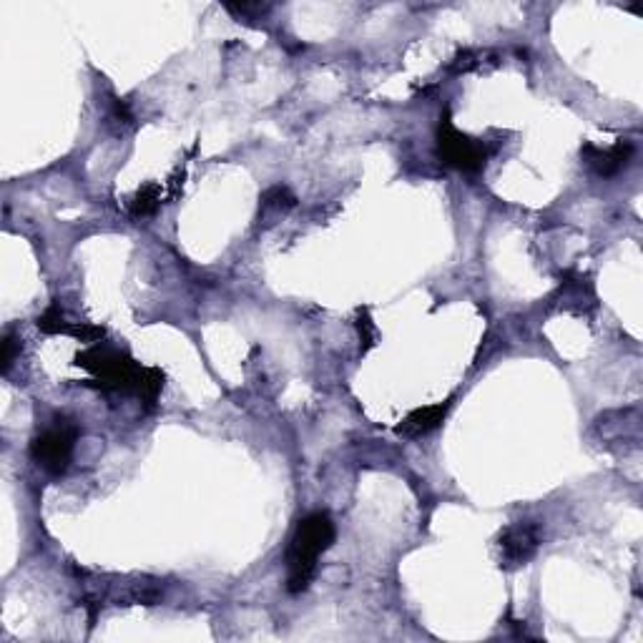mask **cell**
<instances>
[{
    "label": "cell",
    "instance_id": "8",
    "mask_svg": "<svg viewBox=\"0 0 643 643\" xmlns=\"http://www.w3.org/2000/svg\"><path fill=\"white\" fill-rule=\"evenodd\" d=\"M262 211L267 214V211H272V214H279V211H289L294 209V204H297V199H294L292 191L287 189V186H272V189H267L262 194Z\"/></svg>",
    "mask_w": 643,
    "mask_h": 643
},
{
    "label": "cell",
    "instance_id": "1",
    "mask_svg": "<svg viewBox=\"0 0 643 643\" xmlns=\"http://www.w3.org/2000/svg\"><path fill=\"white\" fill-rule=\"evenodd\" d=\"M335 523L327 513H312L299 520L292 541L287 548V591H307L312 578L317 576V563L335 543Z\"/></svg>",
    "mask_w": 643,
    "mask_h": 643
},
{
    "label": "cell",
    "instance_id": "10",
    "mask_svg": "<svg viewBox=\"0 0 643 643\" xmlns=\"http://www.w3.org/2000/svg\"><path fill=\"white\" fill-rule=\"evenodd\" d=\"M156 206H159V189H156L154 184L144 186V189L134 196V201H131V214H134V217H146V214L156 211Z\"/></svg>",
    "mask_w": 643,
    "mask_h": 643
},
{
    "label": "cell",
    "instance_id": "12",
    "mask_svg": "<svg viewBox=\"0 0 643 643\" xmlns=\"http://www.w3.org/2000/svg\"><path fill=\"white\" fill-rule=\"evenodd\" d=\"M16 350H18L16 337H13V335L3 337V357H0V370H3V375H6V372L11 370L13 357H16Z\"/></svg>",
    "mask_w": 643,
    "mask_h": 643
},
{
    "label": "cell",
    "instance_id": "5",
    "mask_svg": "<svg viewBox=\"0 0 643 643\" xmlns=\"http://www.w3.org/2000/svg\"><path fill=\"white\" fill-rule=\"evenodd\" d=\"M543 543L541 525L530 523V520H520V523L508 525L500 533L498 541V556L503 568H520L538 553Z\"/></svg>",
    "mask_w": 643,
    "mask_h": 643
},
{
    "label": "cell",
    "instance_id": "2",
    "mask_svg": "<svg viewBox=\"0 0 643 643\" xmlns=\"http://www.w3.org/2000/svg\"><path fill=\"white\" fill-rule=\"evenodd\" d=\"M76 365L93 372L98 387L106 392H139L141 375H144V367L136 365L134 360L116 350H103V347H93L78 355Z\"/></svg>",
    "mask_w": 643,
    "mask_h": 643
},
{
    "label": "cell",
    "instance_id": "9",
    "mask_svg": "<svg viewBox=\"0 0 643 643\" xmlns=\"http://www.w3.org/2000/svg\"><path fill=\"white\" fill-rule=\"evenodd\" d=\"M38 330L46 332V335H58V332H71L73 327L63 319V312L58 309V304H53V307H48L46 312L38 317Z\"/></svg>",
    "mask_w": 643,
    "mask_h": 643
},
{
    "label": "cell",
    "instance_id": "11",
    "mask_svg": "<svg viewBox=\"0 0 643 643\" xmlns=\"http://www.w3.org/2000/svg\"><path fill=\"white\" fill-rule=\"evenodd\" d=\"M357 332H360L362 352H367L370 347H375L377 330H375V322H372L370 314H367V312H360V319H357Z\"/></svg>",
    "mask_w": 643,
    "mask_h": 643
},
{
    "label": "cell",
    "instance_id": "3",
    "mask_svg": "<svg viewBox=\"0 0 643 643\" xmlns=\"http://www.w3.org/2000/svg\"><path fill=\"white\" fill-rule=\"evenodd\" d=\"M78 427L71 420H56L31 443L33 463L48 475H63L71 465Z\"/></svg>",
    "mask_w": 643,
    "mask_h": 643
},
{
    "label": "cell",
    "instance_id": "6",
    "mask_svg": "<svg viewBox=\"0 0 643 643\" xmlns=\"http://www.w3.org/2000/svg\"><path fill=\"white\" fill-rule=\"evenodd\" d=\"M581 156L598 176L606 179V176H616L618 171L626 169L633 156V146L628 141H618V144L608 146V149H598V146L586 144L581 149Z\"/></svg>",
    "mask_w": 643,
    "mask_h": 643
},
{
    "label": "cell",
    "instance_id": "4",
    "mask_svg": "<svg viewBox=\"0 0 643 643\" xmlns=\"http://www.w3.org/2000/svg\"><path fill=\"white\" fill-rule=\"evenodd\" d=\"M488 146L480 141L470 139V136L460 134L450 121V114L440 119L438 126V156L453 169L465 171V174H478L485 169L488 161Z\"/></svg>",
    "mask_w": 643,
    "mask_h": 643
},
{
    "label": "cell",
    "instance_id": "7",
    "mask_svg": "<svg viewBox=\"0 0 643 643\" xmlns=\"http://www.w3.org/2000/svg\"><path fill=\"white\" fill-rule=\"evenodd\" d=\"M448 410H450V402H435V405L417 407V410H412L410 415L395 427V433L407 440L422 438V435L433 433L435 427H440V422L445 420Z\"/></svg>",
    "mask_w": 643,
    "mask_h": 643
}]
</instances>
